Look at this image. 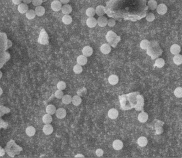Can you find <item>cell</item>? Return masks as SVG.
Wrapping results in <instances>:
<instances>
[{
  "instance_id": "6da1fadb",
  "label": "cell",
  "mask_w": 182,
  "mask_h": 158,
  "mask_svg": "<svg viewBox=\"0 0 182 158\" xmlns=\"http://www.w3.org/2000/svg\"><path fill=\"white\" fill-rule=\"evenodd\" d=\"M56 117L59 119H63L65 118L66 116L67 112L66 110L63 108H59L56 109L55 112Z\"/></svg>"
},
{
  "instance_id": "7a4b0ae2",
  "label": "cell",
  "mask_w": 182,
  "mask_h": 158,
  "mask_svg": "<svg viewBox=\"0 0 182 158\" xmlns=\"http://www.w3.org/2000/svg\"><path fill=\"white\" fill-rule=\"evenodd\" d=\"M62 7V4L58 0H55L53 2H52L51 4V8L52 10L54 11L57 12L61 10Z\"/></svg>"
},
{
  "instance_id": "3957f363",
  "label": "cell",
  "mask_w": 182,
  "mask_h": 158,
  "mask_svg": "<svg viewBox=\"0 0 182 158\" xmlns=\"http://www.w3.org/2000/svg\"><path fill=\"white\" fill-rule=\"evenodd\" d=\"M158 13L161 15H163L167 11V7L163 3H160L157 6L156 8Z\"/></svg>"
},
{
  "instance_id": "277c9868",
  "label": "cell",
  "mask_w": 182,
  "mask_h": 158,
  "mask_svg": "<svg viewBox=\"0 0 182 158\" xmlns=\"http://www.w3.org/2000/svg\"><path fill=\"white\" fill-rule=\"evenodd\" d=\"M42 130L45 135H49L53 132V128L50 124H45Z\"/></svg>"
},
{
  "instance_id": "5b68a950",
  "label": "cell",
  "mask_w": 182,
  "mask_h": 158,
  "mask_svg": "<svg viewBox=\"0 0 182 158\" xmlns=\"http://www.w3.org/2000/svg\"><path fill=\"white\" fill-rule=\"evenodd\" d=\"M86 24H87V25L88 26V27L94 28L97 25V19L94 17H89L87 19Z\"/></svg>"
},
{
  "instance_id": "8992f818",
  "label": "cell",
  "mask_w": 182,
  "mask_h": 158,
  "mask_svg": "<svg viewBox=\"0 0 182 158\" xmlns=\"http://www.w3.org/2000/svg\"><path fill=\"white\" fill-rule=\"evenodd\" d=\"M108 18L103 16H99V17L97 19V24L101 27H104L105 26H106L108 24Z\"/></svg>"
},
{
  "instance_id": "52a82bcc",
  "label": "cell",
  "mask_w": 182,
  "mask_h": 158,
  "mask_svg": "<svg viewBox=\"0 0 182 158\" xmlns=\"http://www.w3.org/2000/svg\"><path fill=\"white\" fill-rule=\"evenodd\" d=\"M123 147H124V144L121 140L116 139L113 141V147L115 150H116V151L120 150L123 148Z\"/></svg>"
},
{
  "instance_id": "ba28073f",
  "label": "cell",
  "mask_w": 182,
  "mask_h": 158,
  "mask_svg": "<svg viewBox=\"0 0 182 158\" xmlns=\"http://www.w3.org/2000/svg\"><path fill=\"white\" fill-rule=\"evenodd\" d=\"M119 115V112L117 109L115 108H112L108 111V116L112 120H115L117 119Z\"/></svg>"
},
{
  "instance_id": "9c48e42d",
  "label": "cell",
  "mask_w": 182,
  "mask_h": 158,
  "mask_svg": "<svg viewBox=\"0 0 182 158\" xmlns=\"http://www.w3.org/2000/svg\"><path fill=\"white\" fill-rule=\"evenodd\" d=\"M100 49L103 54H108L111 51V47L108 44H104L101 46Z\"/></svg>"
},
{
  "instance_id": "30bf717a",
  "label": "cell",
  "mask_w": 182,
  "mask_h": 158,
  "mask_svg": "<svg viewBox=\"0 0 182 158\" xmlns=\"http://www.w3.org/2000/svg\"><path fill=\"white\" fill-rule=\"evenodd\" d=\"M93 53V49L90 46H85L82 49V54L86 57H89L92 56Z\"/></svg>"
},
{
  "instance_id": "8fae6325",
  "label": "cell",
  "mask_w": 182,
  "mask_h": 158,
  "mask_svg": "<svg viewBox=\"0 0 182 158\" xmlns=\"http://www.w3.org/2000/svg\"><path fill=\"white\" fill-rule=\"evenodd\" d=\"M61 10L62 13L64 14V15H69L72 11V8L71 6L68 4H65L63 6H62Z\"/></svg>"
},
{
  "instance_id": "7c38bea8",
  "label": "cell",
  "mask_w": 182,
  "mask_h": 158,
  "mask_svg": "<svg viewBox=\"0 0 182 158\" xmlns=\"http://www.w3.org/2000/svg\"><path fill=\"white\" fill-rule=\"evenodd\" d=\"M26 135L29 136V137H33L35 135L36 133V129H35L34 127L32 126H28L26 129Z\"/></svg>"
},
{
  "instance_id": "4fadbf2b",
  "label": "cell",
  "mask_w": 182,
  "mask_h": 158,
  "mask_svg": "<svg viewBox=\"0 0 182 158\" xmlns=\"http://www.w3.org/2000/svg\"><path fill=\"white\" fill-rule=\"evenodd\" d=\"M28 9V6L24 3H21L18 6V11L22 14L25 13Z\"/></svg>"
},
{
  "instance_id": "5bb4252c",
  "label": "cell",
  "mask_w": 182,
  "mask_h": 158,
  "mask_svg": "<svg viewBox=\"0 0 182 158\" xmlns=\"http://www.w3.org/2000/svg\"><path fill=\"white\" fill-rule=\"evenodd\" d=\"M148 119V114L145 112L141 113L138 116V120L141 123L146 122Z\"/></svg>"
},
{
  "instance_id": "9a60e30c",
  "label": "cell",
  "mask_w": 182,
  "mask_h": 158,
  "mask_svg": "<svg viewBox=\"0 0 182 158\" xmlns=\"http://www.w3.org/2000/svg\"><path fill=\"white\" fill-rule=\"evenodd\" d=\"M87 61H88V60H87V57L84 56L83 55L79 56L77 58L78 64L81 65V66L85 65L87 63Z\"/></svg>"
},
{
  "instance_id": "2e32d148",
  "label": "cell",
  "mask_w": 182,
  "mask_h": 158,
  "mask_svg": "<svg viewBox=\"0 0 182 158\" xmlns=\"http://www.w3.org/2000/svg\"><path fill=\"white\" fill-rule=\"evenodd\" d=\"M73 105L75 106H79L82 103V99L78 95H74L72 98V102Z\"/></svg>"
},
{
  "instance_id": "e0dca14e",
  "label": "cell",
  "mask_w": 182,
  "mask_h": 158,
  "mask_svg": "<svg viewBox=\"0 0 182 158\" xmlns=\"http://www.w3.org/2000/svg\"><path fill=\"white\" fill-rule=\"evenodd\" d=\"M34 11H35V12L36 13V15H37L39 17L42 16L45 13V8L41 6L36 7Z\"/></svg>"
},
{
  "instance_id": "ac0fdd59",
  "label": "cell",
  "mask_w": 182,
  "mask_h": 158,
  "mask_svg": "<svg viewBox=\"0 0 182 158\" xmlns=\"http://www.w3.org/2000/svg\"><path fill=\"white\" fill-rule=\"evenodd\" d=\"M25 13H26V17L28 19L32 20L35 18L36 13L35 12V11L33 9H28V11Z\"/></svg>"
},
{
  "instance_id": "d6986e66",
  "label": "cell",
  "mask_w": 182,
  "mask_h": 158,
  "mask_svg": "<svg viewBox=\"0 0 182 158\" xmlns=\"http://www.w3.org/2000/svg\"><path fill=\"white\" fill-rule=\"evenodd\" d=\"M119 77L115 75H112L109 77L108 80L109 83L112 85H115L118 83Z\"/></svg>"
},
{
  "instance_id": "ffe728a7",
  "label": "cell",
  "mask_w": 182,
  "mask_h": 158,
  "mask_svg": "<svg viewBox=\"0 0 182 158\" xmlns=\"http://www.w3.org/2000/svg\"><path fill=\"white\" fill-rule=\"evenodd\" d=\"M42 121L44 124H50L52 121V118L51 115L49 114H45L42 117Z\"/></svg>"
},
{
  "instance_id": "44dd1931",
  "label": "cell",
  "mask_w": 182,
  "mask_h": 158,
  "mask_svg": "<svg viewBox=\"0 0 182 158\" xmlns=\"http://www.w3.org/2000/svg\"><path fill=\"white\" fill-rule=\"evenodd\" d=\"M148 142L147 139L145 137H141L137 140V143L140 146L145 147L147 145Z\"/></svg>"
},
{
  "instance_id": "7402d4cb",
  "label": "cell",
  "mask_w": 182,
  "mask_h": 158,
  "mask_svg": "<svg viewBox=\"0 0 182 158\" xmlns=\"http://www.w3.org/2000/svg\"><path fill=\"white\" fill-rule=\"evenodd\" d=\"M170 52L174 55L179 54L180 52V47L177 44H174L170 47Z\"/></svg>"
},
{
  "instance_id": "603a6c76",
  "label": "cell",
  "mask_w": 182,
  "mask_h": 158,
  "mask_svg": "<svg viewBox=\"0 0 182 158\" xmlns=\"http://www.w3.org/2000/svg\"><path fill=\"white\" fill-rule=\"evenodd\" d=\"M95 12L99 16H103L105 14V7L101 5L97 6L95 9Z\"/></svg>"
},
{
  "instance_id": "cb8c5ba5",
  "label": "cell",
  "mask_w": 182,
  "mask_h": 158,
  "mask_svg": "<svg viewBox=\"0 0 182 158\" xmlns=\"http://www.w3.org/2000/svg\"><path fill=\"white\" fill-rule=\"evenodd\" d=\"M56 111V108L53 105H48L46 107V109H45V111H46V113L47 114L51 115L55 114Z\"/></svg>"
},
{
  "instance_id": "d4e9b609",
  "label": "cell",
  "mask_w": 182,
  "mask_h": 158,
  "mask_svg": "<svg viewBox=\"0 0 182 158\" xmlns=\"http://www.w3.org/2000/svg\"><path fill=\"white\" fill-rule=\"evenodd\" d=\"M173 61L175 64L177 65H180L182 63V56L179 54L175 55L173 58Z\"/></svg>"
},
{
  "instance_id": "484cf974",
  "label": "cell",
  "mask_w": 182,
  "mask_h": 158,
  "mask_svg": "<svg viewBox=\"0 0 182 158\" xmlns=\"http://www.w3.org/2000/svg\"><path fill=\"white\" fill-rule=\"evenodd\" d=\"M72 96L70 95L66 94L64 95L62 98V103L65 105H68L72 102Z\"/></svg>"
},
{
  "instance_id": "4316f807",
  "label": "cell",
  "mask_w": 182,
  "mask_h": 158,
  "mask_svg": "<svg viewBox=\"0 0 182 158\" xmlns=\"http://www.w3.org/2000/svg\"><path fill=\"white\" fill-rule=\"evenodd\" d=\"M147 4L149 9L154 10L156 9L158 6V3L155 0H149L147 3Z\"/></svg>"
},
{
  "instance_id": "83f0119b",
  "label": "cell",
  "mask_w": 182,
  "mask_h": 158,
  "mask_svg": "<svg viewBox=\"0 0 182 158\" xmlns=\"http://www.w3.org/2000/svg\"><path fill=\"white\" fill-rule=\"evenodd\" d=\"M150 46V42L147 40H143L140 43V47L142 49H147Z\"/></svg>"
},
{
  "instance_id": "f1b7e54d",
  "label": "cell",
  "mask_w": 182,
  "mask_h": 158,
  "mask_svg": "<svg viewBox=\"0 0 182 158\" xmlns=\"http://www.w3.org/2000/svg\"><path fill=\"white\" fill-rule=\"evenodd\" d=\"M62 21L64 24L69 25L72 22V18L69 15H65L62 18Z\"/></svg>"
},
{
  "instance_id": "f546056e",
  "label": "cell",
  "mask_w": 182,
  "mask_h": 158,
  "mask_svg": "<svg viewBox=\"0 0 182 158\" xmlns=\"http://www.w3.org/2000/svg\"><path fill=\"white\" fill-rule=\"evenodd\" d=\"M95 14H96L95 9L93 8H92V7L89 8L86 10V15L89 17H94L95 15Z\"/></svg>"
},
{
  "instance_id": "4dcf8cb0",
  "label": "cell",
  "mask_w": 182,
  "mask_h": 158,
  "mask_svg": "<svg viewBox=\"0 0 182 158\" xmlns=\"http://www.w3.org/2000/svg\"><path fill=\"white\" fill-rule=\"evenodd\" d=\"M83 69L81 65L80 64H76L73 67V71L76 74H80L82 72Z\"/></svg>"
},
{
  "instance_id": "1f68e13d",
  "label": "cell",
  "mask_w": 182,
  "mask_h": 158,
  "mask_svg": "<svg viewBox=\"0 0 182 158\" xmlns=\"http://www.w3.org/2000/svg\"><path fill=\"white\" fill-rule=\"evenodd\" d=\"M165 64L164 60L162 58H159L156 60L155 62V65L159 68H162Z\"/></svg>"
},
{
  "instance_id": "d6a6232c",
  "label": "cell",
  "mask_w": 182,
  "mask_h": 158,
  "mask_svg": "<svg viewBox=\"0 0 182 158\" xmlns=\"http://www.w3.org/2000/svg\"><path fill=\"white\" fill-rule=\"evenodd\" d=\"M57 88L58 89V90L63 91L64 90H65L66 88V83L63 81H60L57 83Z\"/></svg>"
},
{
  "instance_id": "836d02e7",
  "label": "cell",
  "mask_w": 182,
  "mask_h": 158,
  "mask_svg": "<svg viewBox=\"0 0 182 158\" xmlns=\"http://www.w3.org/2000/svg\"><path fill=\"white\" fill-rule=\"evenodd\" d=\"M175 95L178 98H181L182 97V89L181 87L177 88L174 91Z\"/></svg>"
},
{
  "instance_id": "e575fe53",
  "label": "cell",
  "mask_w": 182,
  "mask_h": 158,
  "mask_svg": "<svg viewBox=\"0 0 182 158\" xmlns=\"http://www.w3.org/2000/svg\"><path fill=\"white\" fill-rule=\"evenodd\" d=\"M155 19V16L153 13L149 12L148 13L146 16V19L147 21L149 22H153Z\"/></svg>"
},
{
  "instance_id": "d590c367",
  "label": "cell",
  "mask_w": 182,
  "mask_h": 158,
  "mask_svg": "<svg viewBox=\"0 0 182 158\" xmlns=\"http://www.w3.org/2000/svg\"><path fill=\"white\" fill-rule=\"evenodd\" d=\"M64 95V92H63V91L59 90H57L55 93V97L58 99H62V98H63Z\"/></svg>"
},
{
  "instance_id": "8d00e7d4",
  "label": "cell",
  "mask_w": 182,
  "mask_h": 158,
  "mask_svg": "<svg viewBox=\"0 0 182 158\" xmlns=\"http://www.w3.org/2000/svg\"><path fill=\"white\" fill-rule=\"evenodd\" d=\"M116 24V21L113 18H110L108 21V24L110 27H113Z\"/></svg>"
},
{
  "instance_id": "74e56055",
  "label": "cell",
  "mask_w": 182,
  "mask_h": 158,
  "mask_svg": "<svg viewBox=\"0 0 182 158\" xmlns=\"http://www.w3.org/2000/svg\"><path fill=\"white\" fill-rule=\"evenodd\" d=\"M32 2L34 6H40L43 3V0H32Z\"/></svg>"
},
{
  "instance_id": "f35d334b",
  "label": "cell",
  "mask_w": 182,
  "mask_h": 158,
  "mask_svg": "<svg viewBox=\"0 0 182 158\" xmlns=\"http://www.w3.org/2000/svg\"><path fill=\"white\" fill-rule=\"evenodd\" d=\"M104 154V151L103 150L100 149H98L96 151V154L97 156L100 157L101 156Z\"/></svg>"
},
{
  "instance_id": "ab89813d",
  "label": "cell",
  "mask_w": 182,
  "mask_h": 158,
  "mask_svg": "<svg viewBox=\"0 0 182 158\" xmlns=\"http://www.w3.org/2000/svg\"><path fill=\"white\" fill-rule=\"evenodd\" d=\"M12 1L15 5H19L22 3V0H12Z\"/></svg>"
},
{
  "instance_id": "60d3db41",
  "label": "cell",
  "mask_w": 182,
  "mask_h": 158,
  "mask_svg": "<svg viewBox=\"0 0 182 158\" xmlns=\"http://www.w3.org/2000/svg\"><path fill=\"white\" fill-rule=\"evenodd\" d=\"M60 2L62 3V4H67L69 2V0H60Z\"/></svg>"
},
{
  "instance_id": "b9f144b4",
  "label": "cell",
  "mask_w": 182,
  "mask_h": 158,
  "mask_svg": "<svg viewBox=\"0 0 182 158\" xmlns=\"http://www.w3.org/2000/svg\"><path fill=\"white\" fill-rule=\"evenodd\" d=\"M32 0H22V1L26 4H29L31 2H32Z\"/></svg>"
},
{
  "instance_id": "7bdbcfd3",
  "label": "cell",
  "mask_w": 182,
  "mask_h": 158,
  "mask_svg": "<svg viewBox=\"0 0 182 158\" xmlns=\"http://www.w3.org/2000/svg\"><path fill=\"white\" fill-rule=\"evenodd\" d=\"M75 157H84V156L82 154H77V155H75Z\"/></svg>"
},
{
  "instance_id": "ee69618b",
  "label": "cell",
  "mask_w": 182,
  "mask_h": 158,
  "mask_svg": "<svg viewBox=\"0 0 182 158\" xmlns=\"http://www.w3.org/2000/svg\"><path fill=\"white\" fill-rule=\"evenodd\" d=\"M3 93V90L1 88H0V96H1Z\"/></svg>"
}]
</instances>
